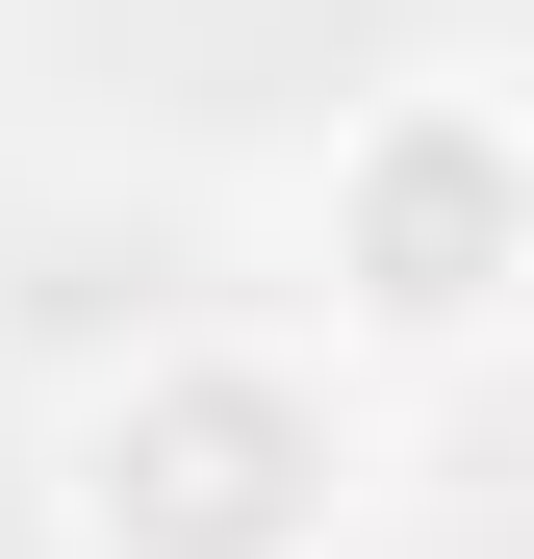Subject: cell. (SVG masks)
<instances>
[{
  "instance_id": "1",
  "label": "cell",
  "mask_w": 534,
  "mask_h": 559,
  "mask_svg": "<svg viewBox=\"0 0 534 559\" xmlns=\"http://www.w3.org/2000/svg\"><path fill=\"white\" fill-rule=\"evenodd\" d=\"M356 484H382V432L281 331H128L51 407V534L76 559H331Z\"/></svg>"
},
{
  "instance_id": "2",
  "label": "cell",
  "mask_w": 534,
  "mask_h": 559,
  "mask_svg": "<svg viewBox=\"0 0 534 559\" xmlns=\"http://www.w3.org/2000/svg\"><path fill=\"white\" fill-rule=\"evenodd\" d=\"M306 280H331V356H382V382H459V356L534 306V103L484 51H407V76L331 103Z\"/></svg>"
}]
</instances>
